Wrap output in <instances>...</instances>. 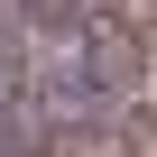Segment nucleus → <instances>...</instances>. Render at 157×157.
<instances>
[{
    "label": "nucleus",
    "instance_id": "nucleus-1",
    "mask_svg": "<svg viewBox=\"0 0 157 157\" xmlns=\"http://www.w3.org/2000/svg\"><path fill=\"white\" fill-rule=\"evenodd\" d=\"M46 46L83 74V93H93L102 111H129V102H139V74H148V65H139V37H129L120 10H102V19H83V28H65V37H46Z\"/></svg>",
    "mask_w": 157,
    "mask_h": 157
},
{
    "label": "nucleus",
    "instance_id": "nucleus-2",
    "mask_svg": "<svg viewBox=\"0 0 157 157\" xmlns=\"http://www.w3.org/2000/svg\"><path fill=\"white\" fill-rule=\"evenodd\" d=\"M19 111H37V46L28 28L0 19V120H19Z\"/></svg>",
    "mask_w": 157,
    "mask_h": 157
},
{
    "label": "nucleus",
    "instance_id": "nucleus-3",
    "mask_svg": "<svg viewBox=\"0 0 157 157\" xmlns=\"http://www.w3.org/2000/svg\"><path fill=\"white\" fill-rule=\"evenodd\" d=\"M111 139H120V157H157V111H139V102H129V111L111 120Z\"/></svg>",
    "mask_w": 157,
    "mask_h": 157
}]
</instances>
